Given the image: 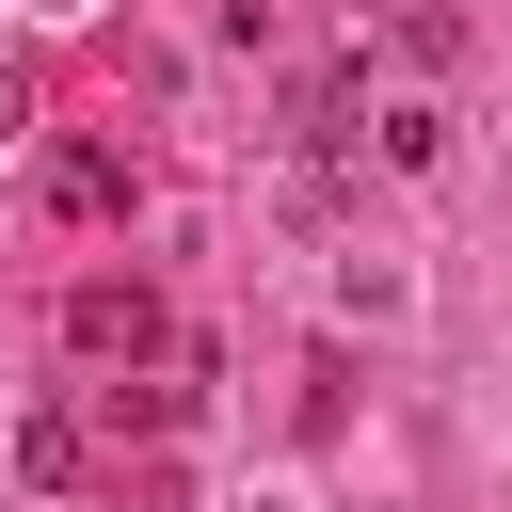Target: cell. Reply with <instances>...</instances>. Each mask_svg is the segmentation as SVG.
Masks as SVG:
<instances>
[{"instance_id": "6da1fadb", "label": "cell", "mask_w": 512, "mask_h": 512, "mask_svg": "<svg viewBox=\"0 0 512 512\" xmlns=\"http://www.w3.org/2000/svg\"><path fill=\"white\" fill-rule=\"evenodd\" d=\"M64 336H80V352H160V304H144V288H112V272H96V288H80V304H64Z\"/></svg>"}, {"instance_id": "7a4b0ae2", "label": "cell", "mask_w": 512, "mask_h": 512, "mask_svg": "<svg viewBox=\"0 0 512 512\" xmlns=\"http://www.w3.org/2000/svg\"><path fill=\"white\" fill-rule=\"evenodd\" d=\"M48 208H64V224H112V208H128V160H112V144H64V160H48Z\"/></svg>"}, {"instance_id": "3957f363", "label": "cell", "mask_w": 512, "mask_h": 512, "mask_svg": "<svg viewBox=\"0 0 512 512\" xmlns=\"http://www.w3.org/2000/svg\"><path fill=\"white\" fill-rule=\"evenodd\" d=\"M16 480L32 496H80V416H16Z\"/></svg>"}, {"instance_id": "277c9868", "label": "cell", "mask_w": 512, "mask_h": 512, "mask_svg": "<svg viewBox=\"0 0 512 512\" xmlns=\"http://www.w3.org/2000/svg\"><path fill=\"white\" fill-rule=\"evenodd\" d=\"M16 128H32V80H16V64H0V144H16Z\"/></svg>"}, {"instance_id": "5b68a950", "label": "cell", "mask_w": 512, "mask_h": 512, "mask_svg": "<svg viewBox=\"0 0 512 512\" xmlns=\"http://www.w3.org/2000/svg\"><path fill=\"white\" fill-rule=\"evenodd\" d=\"M32 16H80V0H32Z\"/></svg>"}]
</instances>
